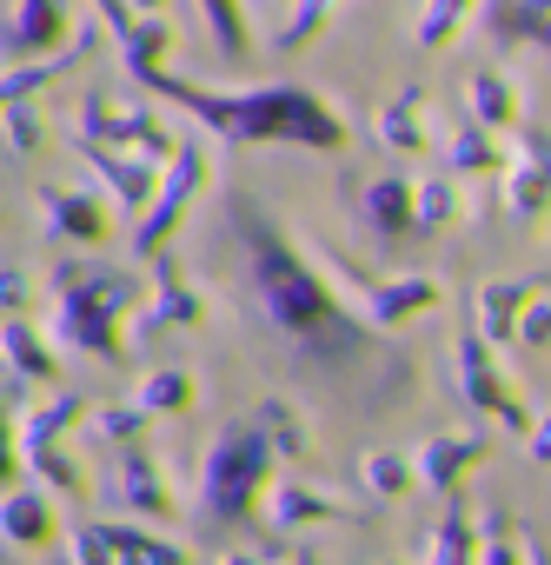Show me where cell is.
<instances>
[{
	"label": "cell",
	"instance_id": "cell-1",
	"mask_svg": "<svg viewBox=\"0 0 551 565\" xmlns=\"http://www.w3.org/2000/svg\"><path fill=\"white\" fill-rule=\"evenodd\" d=\"M0 565H41V558H14V552H0Z\"/></svg>",
	"mask_w": 551,
	"mask_h": 565
}]
</instances>
